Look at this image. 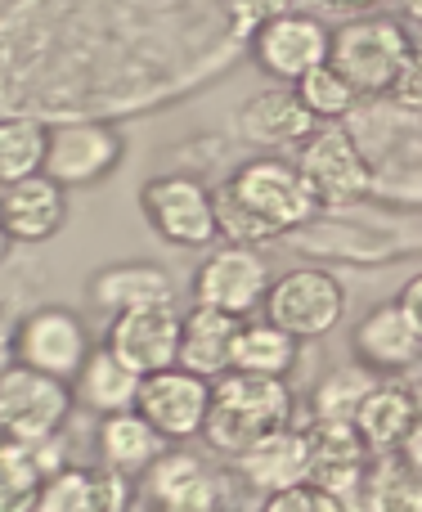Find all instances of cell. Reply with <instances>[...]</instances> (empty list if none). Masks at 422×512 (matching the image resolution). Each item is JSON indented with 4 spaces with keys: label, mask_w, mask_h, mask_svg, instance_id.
Wrapping results in <instances>:
<instances>
[{
    "label": "cell",
    "mask_w": 422,
    "mask_h": 512,
    "mask_svg": "<svg viewBox=\"0 0 422 512\" xmlns=\"http://www.w3.org/2000/svg\"><path fill=\"white\" fill-rule=\"evenodd\" d=\"M292 427V391L283 378H265V373H220L211 382V409H207V445L216 454H247L261 445L265 436Z\"/></svg>",
    "instance_id": "6da1fadb"
},
{
    "label": "cell",
    "mask_w": 422,
    "mask_h": 512,
    "mask_svg": "<svg viewBox=\"0 0 422 512\" xmlns=\"http://www.w3.org/2000/svg\"><path fill=\"white\" fill-rule=\"evenodd\" d=\"M72 405H77V391L68 378L14 364L9 373H0V441L41 450L59 441Z\"/></svg>",
    "instance_id": "7a4b0ae2"
},
{
    "label": "cell",
    "mask_w": 422,
    "mask_h": 512,
    "mask_svg": "<svg viewBox=\"0 0 422 512\" xmlns=\"http://www.w3.org/2000/svg\"><path fill=\"white\" fill-rule=\"evenodd\" d=\"M409 54H414L409 32L396 18L382 14H364L342 23L333 32V45H328V63L351 81L355 95H387L396 86V77L405 72Z\"/></svg>",
    "instance_id": "3957f363"
},
{
    "label": "cell",
    "mask_w": 422,
    "mask_h": 512,
    "mask_svg": "<svg viewBox=\"0 0 422 512\" xmlns=\"http://www.w3.org/2000/svg\"><path fill=\"white\" fill-rule=\"evenodd\" d=\"M140 212L158 239L171 248H207L220 239L216 225V189L194 176H153L140 189Z\"/></svg>",
    "instance_id": "277c9868"
},
{
    "label": "cell",
    "mask_w": 422,
    "mask_h": 512,
    "mask_svg": "<svg viewBox=\"0 0 422 512\" xmlns=\"http://www.w3.org/2000/svg\"><path fill=\"white\" fill-rule=\"evenodd\" d=\"M346 315V288L333 279L328 270H288L283 279L270 283V297H265V319L279 324L283 333H292L297 342L310 337H328Z\"/></svg>",
    "instance_id": "5b68a950"
},
{
    "label": "cell",
    "mask_w": 422,
    "mask_h": 512,
    "mask_svg": "<svg viewBox=\"0 0 422 512\" xmlns=\"http://www.w3.org/2000/svg\"><path fill=\"white\" fill-rule=\"evenodd\" d=\"M234 198L247 207L252 216H261L274 234H288L297 225H306L310 216L319 212L315 194H310L306 176L297 171V162H283V158H256L243 162L229 180Z\"/></svg>",
    "instance_id": "8992f818"
},
{
    "label": "cell",
    "mask_w": 422,
    "mask_h": 512,
    "mask_svg": "<svg viewBox=\"0 0 422 512\" xmlns=\"http://www.w3.org/2000/svg\"><path fill=\"white\" fill-rule=\"evenodd\" d=\"M297 171L306 176L319 207H351L373 194V167L342 126H324L310 135L297 153Z\"/></svg>",
    "instance_id": "52a82bcc"
},
{
    "label": "cell",
    "mask_w": 422,
    "mask_h": 512,
    "mask_svg": "<svg viewBox=\"0 0 422 512\" xmlns=\"http://www.w3.org/2000/svg\"><path fill=\"white\" fill-rule=\"evenodd\" d=\"M122 153H126V140L117 126L63 122V126H50V140H45V176L59 180L63 189H86L113 176Z\"/></svg>",
    "instance_id": "ba28073f"
},
{
    "label": "cell",
    "mask_w": 422,
    "mask_h": 512,
    "mask_svg": "<svg viewBox=\"0 0 422 512\" xmlns=\"http://www.w3.org/2000/svg\"><path fill=\"white\" fill-rule=\"evenodd\" d=\"M270 270L256 256V248H243V243H225V248L207 252V261L198 265L194 274V306H211L225 310L234 319H247L256 310H265V297H270Z\"/></svg>",
    "instance_id": "9c48e42d"
},
{
    "label": "cell",
    "mask_w": 422,
    "mask_h": 512,
    "mask_svg": "<svg viewBox=\"0 0 422 512\" xmlns=\"http://www.w3.org/2000/svg\"><path fill=\"white\" fill-rule=\"evenodd\" d=\"M144 418L167 436L171 445H185L194 436H203L207 427V409H211V378L189 369H162L149 373L140 382V400H135Z\"/></svg>",
    "instance_id": "30bf717a"
},
{
    "label": "cell",
    "mask_w": 422,
    "mask_h": 512,
    "mask_svg": "<svg viewBox=\"0 0 422 512\" xmlns=\"http://www.w3.org/2000/svg\"><path fill=\"white\" fill-rule=\"evenodd\" d=\"M90 351H95V342H90L77 310L41 306L27 319H18V364H27V369L72 382L81 373V364L90 360Z\"/></svg>",
    "instance_id": "8fae6325"
},
{
    "label": "cell",
    "mask_w": 422,
    "mask_h": 512,
    "mask_svg": "<svg viewBox=\"0 0 422 512\" xmlns=\"http://www.w3.org/2000/svg\"><path fill=\"white\" fill-rule=\"evenodd\" d=\"M328 45H333V32H328L319 18L310 14H279L252 36V59L265 77H274L279 86H297L310 68L328 63Z\"/></svg>",
    "instance_id": "7c38bea8"
},
{
    "label": "cell",
    "mask_w": 422,
    "mask_h": 512,
    "mask_svg": "<svg viewBox=\"0 0 422 512\" xmlns=\"http://www.w3.org/2000/svg\"><path fill=\"white\" fill-rule=\"evenodd\" d=\"M180 333H185V315H176L171 306L153 310H131V315H113L108 328V351L122 364H131L140 378L180 364Z\"/></svg>",
    "instance_id": "4fadbf2b"
},
{
    "label": "cell",
    "mask_w": 422,
    "mask_h": 512,
    "mask_svg": "<svg viewBox=\"0 0 422 512\" xmlns=\"http://www.w3.org/2000/svg\"><path fill=\"white\" fill-rule=\"evenodd\" d=\"M68 221V189L45 171L0 185V225L14 243H50Z\"/></svg>",
    "instance_id": "5bb4252c"
},
{
    "label": "cell",
    "mask_w": 422,
    "mask_h": 512,
    "mask_svg": "<svg viewBox=\"0 0 422 512\" xmlns=\"http://www.w3.org/2000/svg\"><path fill=\"white\" fill-rule=\"evenodd\" d=\"M167 436L140 414V409H122V414H108L99 418V432H95V450L99 463L131 481H144L149 468L167 454Z\"/></svg>",
    "instance_id": "9a60e30c"
},
{
    "label": "cell",
    "mask_w": 422,
    "mask_h": 512,
    "mask_svg": "<svg viewBox=\"0 0 422 512\" xmlns=\"http://www.w3.org/2000/svg\"><path fill=\"white\" fill-rule=\"evenodd\" d=\"M90 297L95 306H104L108 315H131V310H153V306H171L176 288L171 274L153 261H117L104 270L90 274Z\"/></svg>",
    "instance_id": "2e32d148"
},
{
    "label": "cell",
    "mask_w": 422,
    "mask_h": 512,
    "mask_svg": "<svg viewBox=\"0 0 422 512\" xmlns=\"http://www.w3.org/2000/svg\"><path fill=\"white\" fill-rule=\"evenodd\" d=\"M355 351L373 373H405L422 360V337L396 301H382L355 324Z\"/></svg>",
    "instance_id": "e0dca14e"
},
{
    "label": "cell",
    "mask_w": 422,
    "mask_h": 512,
    "mask_svg": "<svg viewBox=\"0 0 422 512\" xmlns=\"http://www.w3.org/2000/svg\"><path fill=\"white\" fill-rule=\"evenodd\" d=\"M238 126L252 144L283 149V144H306L315 135V113L301 104L297 86H270L247 99L243 113H238Z\"/></svg>",
    "instance_id": "ac0fdd59"
},
{
    "label": "cell",
    "mask_w": 422,
    "mask_h": 512,
    "mask_svg": "<svg viewBox=\"0 0 422 512\" xmlns=\"http://www.w3.org/2000/svg\"><path fill=\"white\" fill-rule=\"evenodd\" d=\"M149 512H216V481L185 450H167L144 477Z\"/></svg>",
    "instance_id": "d6986e66"
},
{
    "label": "cell",
    "mask_w": 422,
    "mask_h": 512,
    "mask_svg": "<svg viewBox=\"0 0 422 512\" xmlns=\"http://www.w3.org/2000/svg\"><path fill=\"white\" fill-rule=\"evenodd\" d=\"M238 472L252 490L274 495V490H288L310 481V445H306V427H283V432L265 436L261 445H252L247 454H238Z\"/></svg>",
    "instance_id": "ffe728a7"
},
{
    "label": "cell",
    "mask_w": 422,
    "mask_h": 512,
    "mask_svg": "<svg viewBox=\"0 0 422 512\" xmlns=\"http://www.w3.org/2000/svg\"><path fill=\"white\" fill-rule=\"evenodd\" d=\"M247 319H234L225 310L211 306H194L185 315V333H180V369L203 373V378L216 382L220 373L234 369V346L238 333H243Z\"/></svg>",
    "instance_id": "44dd1931"
},
{
    "label": "cell",
    "mask_w": 422,
    "mask_h": 512,
    "mask_svg": "<svg viewBox=\"0 0 422 512\" xmlns=\"http://www.w3.org/2000/svg\"><path fill=\"white\" fill-rule=\"evenodd\" d=\"M418 396L405 387V382H391L382 378L378 387L369 391V400L360 405V414H355V427H360L364 445H369L373 454H400V445H405L409 427L418 423Z\"/></svg>",
    "instance_id": "7402d4cb"
},
{
    "label": "cell",
    "mask_w": 422,
    "mask_h": 512,
    "mask_svg": "<svg viewBox=\"0 0 422 512\" xmlns=\"http://www.w3.org/2000/svg\"><path fill=\"white\" fill-rule=\"evenodd\" d=\"M140 382L144 378L131 369V364H122L108 346H95L90 360L81 364V373L72 378V391H77V400L86 409H95L99 418H108V414H122V409H135Z\"/></svg>",
    "instance_id": "603a6c76"
},
{
    "label": "cell",
    "mask_w": 422,
    "mask_h": 512,
    "mask_svg": "<svg viewBox=\"0 0 422 512\" xmlns=\"http://www.w3.org/2000/svg\"><path fill=\"white\" fill-rule=\"evenodd\" d=\"M301 355V342L292 333H283L270 319H256V324H243L234 346V369L238 373H265V378H288L292 364Z\"/></svg>",
    "instance_id": "cb8c5ba5"
},
{
    "label": "cell",
    "mask_w": 422,
    "mask_h": 512,
    "mask_svg": "<svg viewBox=\"0 0 422 512\" xmlns=\"http://www.w3.org/2000/svg\"><path fill=\"white\" fill-rule=\"evenodd\" d=\"M50 468L27 445L0 441V512H36Z\"/></svg>",
    "instance_id": "d4e9b609"
},
{
    "label": "cell",
    "mask_w": 422,
    "mask_h": 512,
    "mask_svg": "<svg viewBox=\"0 0 422 512\" xmlns=\"http://www.w3.org/2000/svg\"><path fill=\"white\" fill-rule=\"evenodd\" d=\"M45 131L36 117H0V185L45 171Z\"/></svg>",
    "instance_id": "484cf974"
},
{
    "label": "cell",
    "mask_w": 422,
    "mask_h": 512,
    "mask_svg": "<svg viewBox=\"0 0 422 512\" xmlns=\"http://www.w3.org/2000/svg\"><path fill=\"white\" fill-rule=\"evenodd\" d=\"M364 512H422V477L400 463V454H378L373 459Z\"/></svg>",
    "instance_id": "4316f807"
},
{
    "label": "cell",
    "mask_w": 422,
    "mask_h": 512,
    "mask_svg": "<svg viewBox=\"0 0 422 512\" xmlns=\"http://www.w3.org/2000/svg\"><path fill=\"white\" fill-rule=\"evenodd\" d=\"M378 373L369 364H351V369L328 373L315 387V418H328V423H355L360 405L369 400V391L378 387Z\"/></svg>",
    "instance_id": "83f0119b"
},
{
    "label": "cell",
    "mask_w": 422,
    "mask_h": 512,
    "mask_svg": "<svg viewBox=\"0 0 422 512\" xmlns=\"http://www.w3.org/2000/svg\"><path fill=\"white\" fill-rule=\"evenodd\" d=\"M297 95H301V104L315 113V122H337V117H346L355 108V99H360L355 86L333 68V63L310 68L306 77L297 81Z\"/></svg>",
    "instance_id": "f1b7e54d"
},
{
    "label": "cell",
    "mask_w": 422,
    "mask_h": 512,
    "mask_svg": "<svg viewBox=\"0 0 422 512\" xmlns=\"http://www.w3.org/2000/svg\"><path fill=\"white\" fill-rule=\"evenodd\" d=\"M216 225H220V234H225L229 243H243V248H261V243L279 239V234H274L261 216H252L243 203H238L229 185L216 189Z\"/></svg>",
    "instance_id": "f546056e"
},
{
    "label": "cell",
    "mask_w": 422,
    "mask_h": 512,
    "mask_svg": "<svg viewBox=\"0 0 422 512\" xmlns=\"http://www.w3.org/2000/svg\"><path fill=\"white\" fill-rule=\"evenodd\" d=\"M36 512H90V468H54Z\"/></svg>",
    "instance_id": "4dcf8cb0"
},
{
    "label": "cell",
    "mask_w": 422,
    "mask_h": 512,
    "mask_svg": "<svg viewBox=\"0 0 422 512\" xmlns=\"http://www.w3.org/2000/svg\"><path fill=\"white\" fill-rule=\"evenodd\" d=\"M261 512H346V504L337 495H328V490H319L315 481H301V486L265 495Z\"/></svg>",
    "instance_id": "1f68e13d"
},
{
    "label": "cell",
    "mask_w": 422,
    "mask_h": 512,
    "mask_svg": "<svg viewBox=\"0 0 422 512\" xmlns=\"http://www.w3.org/2000/svg\"><path fill=\"white\" fill-rule=\"evenodd\" d=\"M135 481L113 468H90V512H131Z\"/></svg>",
    "instance_id": "d6a6232c"
},
{
    "label": "cell",
    "mask_w": 422,
    "mask_h": 512,
    "mask_svg": "<svg viewBox=\"0 0 422 512\" xmlns=\"http://www.w3.org/2000/svg\"><path fill=\"white\" fill-rule=\"evenodd\" d=\"M288 9H292V0H225L229 27H234V36H247V41H252L270 18L288 14Z\"/></svg>",
    "instance_id": "836d02e7"
},
{
    "label": "cell",
    "mask_w": 422,
    "mask_h": 512,
    "mask_svg": "<svg viewBox=\"0 0 422 512\" xmlns=\"http://www.w3.org/2000/svg\"><path fill=\"white\" fill-rule=\"evenodd\" d=\"M391 99H396L400 108H414V113H422V45H414L405 72H400L396 86H391Z\"/></svg>",
    "instance_id": "e575fe53"
},
{
    "label": "cell",
    "mask_w": 422,
    "mask_h": 512,
    "mask_svg": "<svg viewBox=\"0 0 422 512\" xmlns=\"http://www.w3.org/2000/svg\"><path fill=\"white\" fill-rule=\"evenodd\" d=\"M396 306L405 310V319L414 324V333L422 337V274H414V279L400 288V297H396Z\"/></svg>",
    "instance_id": "d590c367"
},
{
    "label": "cell",
    "mask_w": 422,
    "mask_h": 512,
    "mask_svg": "<svg viewBox=\"0 0 422 512\" xmlns=\"http://www.w3.org/2000/svg\"><path fill=\"white\" fill-rule=\"evenodd\" d=\"M18 364V324L9 315H0V373H9Z\"/></svg>",
    "instance_id": "8d00e7d4"
},
{
    "label": "cell",
    "mask_w": 422,
    "mask_h": 512,
    "mask_svg": "<svg viewBox=\"0 0 422 512\" xmlns=\"http://www.w3.org/2000/svg\"><path fill=\"white\" fill-rule=\"evenodd\" d=\"M400 463H405L409 472H418V477H422V414H418V423L409 427L405 445H400Z\"/></svg>",
    "instance_id": "74e56055"
},
{
    "label": "cell",
    "mask_w": 422,
    "mask_h": 512,
    "mask_svg": "<svg viewBox=\"0 0 422 512\" xmlns=\"http://www.w3.org/2000/svg\"><path fill=\"white\" fill-rule=\"evenodd\" d=\"M396 5H400V14H405V18L422 23V0H396Z\"/></svg>",
    "instance_id": "f35d334b"
},
{
    "label": "cell",
    "mask_w": 422,
    "mask_h": 512,
    "mask_svg": "<svg viewBox=\"0 0 422 512\" xmlns=\"http://www.w3.org/2000/svg\"><path fill=\"white\" fill-rule=\"evenodd\" d=\"M328 5H351V9H373V5H382V0H328Z\"/></svg>",
    "instance_id": "ab89813d"
},
{
    "label": "cell",
    "mask_w": 422,
    "mask_h": 512,
    "mask_svg": "<svg viewBox=\"0 0 422 512\" xmlns=\"http://www.w3.org/2000/svg\"><path fill=\"white\" fill-rule=\"evenodd\" d=\"M9 243H14V239H9V234H5V225H0V256L9 252Z\"/></svg>",
    "instance_id": "60d3db41"
}]
</instances>
